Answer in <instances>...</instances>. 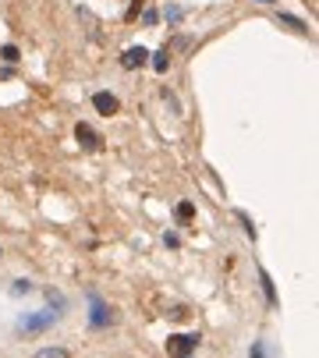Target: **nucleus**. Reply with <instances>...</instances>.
<instances>
[{"instance_id": "6", "label": "nucleus", "mask_w": 319, "mask_h": 358, "mask_svg": "<svg viewBox=\"0 0 319 358\" xmlns=\"http://www.w3.org/2000/svg\"><path fill=\"white\" fill-rule=\"evenodd\" d=\"M75 138H78V145H82V149H100V142H103L100 135H96L89 125H82V121L75 125Z\"/></svg>"}, {"instance_id": "14", "label": "nucleus", "mask_w": 319, "mask_h": 358, "mask_svg": "<svg viewBox=\"0 0 319 358\" xmlns=\"http://www.w3.org/2000/svg\"><path fill=\"white\" fill-rule=\"evenodd\" d=\"M28 291H32L28 280H15V287H11V294H28Z\"/></svg>"}, {"instance_id": "2", "label": "nucleus", "mask_w": 319, "mask_h": 358, "mask_svg": "<svg viewBox=\"0 0 319 358\" xmlns=\"http://www.w3.org/2000/svg\"><path fill=\"white\" fill-rule=\"evenodd\" d=\"M196 344H199L196 334H171L167 337V355L171 358H188L191 351H196Z\"/></svg>"}, {"instance_id": "12", "label": "nucleus", "mask_w": 319, "mask_h": 358, "mask_svg": "<svg viewBox=\"0 0 319 358\" xmlns=\"http://www.w3.org/2000/svg\"><path fill=\"white\" fill-rule=\"evenodd\" d=\"M164 18H167L171 25H178V21L184 18V8H174V4H171V8H164Z\"/></svg>"}, {"instance_id": "8", "label": "nucleus", "mask_w": 319, "mask_h": 358, "mask_svg": "<svg viewBox=\"0 0 319 358\" xmlns=\"http://www.w3.org/2000/svg\"><path fill=\"white\" fill-rule=\"evenodd\" d=\"M149 57H153V61H149V64H153V71L164 75V71L171 68V50H167V46H164V50H156V53H149Z\"/></svg>"}, {"instance_id": "4", "label": "nucleus", "mask_w": 319, "mask_h": 358, "mask_svg": "<svg viewBox=\"0 0 319 358\" xmlns=\"http://www.w3.org/2000/svg\"><path fill=\"white\" fill-rule=\"evenodd\" d=\"M146 64H149V50H146V46H128V50L121 53V68H128V71L146 68Z\"/></svg>"}, {"instance_id": "3", "label": "nucleus", "mask_w": 319, "mask_h": 358, "mask_svg": "<svg viewBox=\"0 0 319 358\" xmlns=\"http://www.w3.org/2000/svg\"><path fill=\"white\" fill-rule=\"evenodd\" d=\"M89 309H92V312H89V323L96 326V330H100V326H107V323L114 319V316H110V305L103 302L100 294H89Z\"/></svg>"}, {"instance_id": "16", "label": "nucleus", "mask_w": 319, "mask_h": 358, "mask_svg": "<svg viewBox=\"0 0 319 358\" xmlns=\"http://www.w3.org/2000/svg\"><path fill=\"white\" fill-rule=\"evenodd\" d=\"M248 358H266V351H263V344H255V348L248 351Z\"/></svg>"}, {"instance_id": "18", "label": "nucleus", "mask_w": 319, "mask_h": 358, "mask_svg": "<svg viewBox=\"0 0 319 358\" xmlns=\"http://www.w3.org/2000/svg\"><path fill=\"white\" fill-rule=\"evenodd\" d=\"M255 4H273V0H255Z\"/></svg>"}, {"instance_id": "5", "label": "nucleus", "mask_w": 319, "mask_h": 358, "mask_svg": "<svg viewBox=\"0 0 319 358\" xmlns=\"http://www.w3.org/2000/svg\"><path fill=\"white\" fill-rule=\"evenodd\" d=\"M92 107L100 110L103 117H110V114H117V110H121V100H117L114 93H92Z\"/></svg>"}, {"instance_id": "9", "label": "nucleus", "mask_w": 319, "mask_h": 358, "mask_svg": "<svg viewBox=\"0 0 319 358\" xmlns=\"http://www.w3.org/2000/svg\"><path fill=\"white\" fill-rule=\"evenodd\" d=\"M0 61H4V64H18V61H21V53H18V46H15V43H8V46H0Z\"/></svg>"}, {"instance_id": "10", "label": "nucleus", "mask_w": 319, "mask_h": 358, "mask_svg": "<svg viewBox=\"0 0 319 358\" xmlns=\"http://www.w3.org/2000/svg\"><path fill=\"white\" fill-rule=\"evenodd\" d=\"M174 217H178L181 224H188L191 217H196V206H191V202H178V206H174Z\"/></svg>"}, {"instance_id": "1", "label": "nucleus", "mask_w": 319, "mask_h": 358, "mask_svg": "<svg viewBox=\"0 0 319 358\" xmlns=\"http://www.w3.org/2000/svg\"><path fill=\"white\" fill-rule=\"evenodd\" d=\"M57 316L60 312H53V309H40V312H32V316H21L18 319V330L21 334H40V330H46V326L57 323Z\"/></svg>"}, {"instance_id": "17", "label": "nucleus", "mask_w": 319, "mask_h": 358, "mask_svg": "<svg viewBox=\"0 0 319 358\" xmlns=\"http://www.w3.org/2000/svg\"><path fill=\"white\" fill-rule=\"evenodd\" d=\"M139 8H142V0H135V4L128 8V18H135V15H139Z\"/></svg>"}, {"instance_id": "11", "label": "nucleus", "mask_w": 319, "mask_h": 358, "mask_svg": "<svg viewBox=\"0 0 319 358\" xmlns=\"http://www.w3.org/2000/svg\"><path fill=\"white\" fill-rule=\"evenodd\" d=\"M32 358H71L68 355V348H43V351H36Z\"/></svg>"}, {"instance_id": "15", "label": "nucleus", "mask_w": 319, "mask_h": 358, "mask_svg": "<svg viewBox=\"0 0 319 358\" xmlns=\"http://www.w3.org/2000/svg\"><path fill=\"white\" fill-rule=\"evenodd\" d=\"M156 21H160V15H156V11H153V8H149V11H146V15H142V25H156Z\"/></svg>"}, {"instance_id": "13", "label": "nucleus", "mask_w": 319, "mask_h": 358, "mask_svg": "<svg viewBox=\"0 0 319 358\" xmlns=\"http://www.w3.org/2000/svg\"><path fill=\"white\" fill-rule=\"evenodd\" d=\"M259 280H263V287H266V298H270V302H277V294H273V280H270V274H266V270H259Z\"/></svg>"}, {"instance_id": "7", "label": "nucleus", "mask_w": 319, "mask_h": 358, "mask_svg": "<svg viewBox=\"0 0 319 358\" xmlns=\"http://www.w3.org/2000/svg\"><path fill=\"white\" fill-rule=\"evenodd\" d=\"M277 25H287V28H291V33H298V36L309 33V25H305L302 18H295V15H277Z\"/></svg>"}]
</instances>
